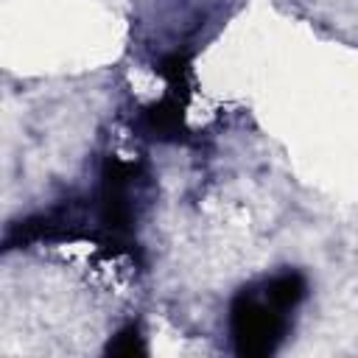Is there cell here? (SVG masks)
Instances as JSON below:
<instances>
[{
    "mask_svg": "<svg viewBox=\"0 0 358 358\" xmlns=\"http://www.w3.org/2000/svg\"><path fill=\"white\" fill-rule=\"evenodd\" d=\"M308 299V277L280 268L243 288L229 302V336L238 355H271L288 338L296 308Z\"/></svg>",
    "mask_w": 358,
    "mask_h": 358,
    "instance_id": "cell-1",
    "label": "cell"
},
{
    "mask_svg": "<svg viewBox=\"0 0 358 358\" xmlns=\"http://www.w3.org/2000/svg\"><path fill=\"white\" fill-rule=\"evenodd\" d=\"M106 352H115V355H145V336L140 333V327L134 322H129L109 344H106Z\"/></svg>",
    "mask_w": 358,
    "mask_h": 358,
    "instance_id": "cell-2",
    "label": "cell"
}]
</instances>
